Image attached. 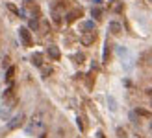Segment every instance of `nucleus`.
I'll return each instance as SVG.
<instances>
[{
	"label": "nucleus",
	"mask_w": 152,
	"mask_h": 138,
	"mask_svg": "<svg viewBox=\"0 0 152 138\" xmlns=\"http://www.w3.org/2000/svg\"><path fill=\"white\" fill-rule=\"evenodd\" d=\"M19 37H21V41H22V44L24 46H32L33 44V39H32V33H30V30L28 28H21L19 30Z\"/></svg>",
	"instance_id": "nucleus-1"
},
{
	"label": "nucleus",
	"mask_w": 152,
	"mask_h": 138,
	"mask_svg": "<svg viewBox=\"0 0 152 138\" xmlns=\"http://www.w3.org/2000/svg\"><path fill=\"white\" fill-rule=\"evenodd\" d=\"M24 120H26L24 114H17V116L11 118V121L7 123V129H9V131H13V129H19L21 125H24Z\"/></svg>",
	"instance_id": "nucleus-2"
},
{
	"label": "nucleus",
	"mask_w": 152,
	"mask_h": 138,
	"mask_svg": "<svg viewBox=\"0 0 152 138\" xmlns=\"http://www.w3.org/2000/svg\"><path fill=\"white\" fill-rule=\"evenodd\" d=\"M80 41H82L84 46H91L93 42L96 41V33H95V31H84V35L80 37Z\"/></svg>",
	"instance_id": "nucleus-3"
},
{
	"label": "nucleus",
	"mask_w": 152,
	"mask_h": 138,
	"mask_svg": "<svg viewBox=\"0 0 152 138\" xmlns=\"http://www.w3.org/2000/svg\"><path fill=\"white\" fill-rule=\"evenodd\" d=\"M46 55H48L52 61H60L61 59V52H60L58 46H48V48H46Z\"/></svg>",
	"instance_id": "nucleus-4"
},
{
	"label": "nucleus",
	"mask_w": 152,
	"mask_h": 138,
	"mask_svg": "<svg viewBox=\"0 0 152 138\" xmlns=\"http://www.w3.org/2000/svg\"><path fill=\"white\" fill-rule=\"evenodd\" d=\"M78 17H82V9H72V11H69V13H67V22H69V24H72Z\"/></svg>",
	"instance_id": "nucleus-5"
},
{
	"label": "nucleus",
	"mask_w": 152,
	"mask_h": 138,
	"mask_svg": "<svg viewBox=\"0 0 152 138\" xmlns=\"http://www.w3.org/2000/svg\"><path fill=\"white\" fill-rule=\"evenodd\" d=\"M108 28H110V31H111L113 35H119L121 31H123V26H121V22H117V20H111Z\"/></svg>",
	"instance_id": "nucleus-6"
},
{
	"label": "nucleus",
	"mask_w": 152,
	"mask_h": 138,
	"mask_svg": "<svg viewBox=\"0 0 152 138\" xmlns=\"http://www.w3.org/2000/svg\"><path fill=\"white\" fill-rule=\"evenodd\" d=\"M32 65L33 66H37V68H41V66H43V53H33L32 55Z\"/></svg>",
	"instance_id": "nucleus-7"
},
{
	"label": "nucleus",
	"mask_w": 152,
	"mask_h": 138,
	"mask_svg": "<svg viewBox=\"0 0 152 138\" xmlns=\"http://www.w3.org/2000/svg\"><path fill=\"white\" fill-rule=\"evenodd\" d=\"M15 94V83L9 81V86L6 88V92H4V100H7V98H11Z\"/></svg>",
	"instance_id": "nucleus-8"
},
{
	"label": "nucleus",
	"mask_w": 152,
	"mask_h": 138,
	"mask_svg": "<svg viewBox=\"0 0 152 138\" xmlns=\"http://www.w3.org/2000/svg\"><path fill=\"white\" fill-rule=\"evenodd\" d=\"M135 114H137V116H141V118H150V120H152V112H149L147 109H141V107L135 109Z\"/></svg>",
	"instance_id": "nucleus-9"
},
{
	"label": "nucleus",
	"mask_w": 152,
	"mask_h": 138,
	"mask_svg": "<svg viewBox=\"0 0 152 138\" xmlns=\"http://www.w3.org/2000/svg\"><path fill=\"white\" fill-rule=\"evenodd\" d=\"M13 77H15V66H7V72H6V81L9 83V81H13Z\"/></svg>",
	"instance_id": "nucleus-10"
},
{
	"label": "nucleus",
	"mask_w": 152,
	"mask_h": 138,
	"mask_svg": "<svg viewBox=\"0 0 152 138\" xmlns=\"http://www.w3.org/2000/svg\"><path fill=\"white\" fill-rule=\"evenodd\" d=\"M95 31V22H91V20H85L84 24H82V31Z\"/></svg>",
	"instance_id": "nucleus-11"
},
{
	"label": "nucleus",
	"mask_w": 152,
	"mask_h": 138,
	"mask_svg": "<svg viewBox=\"0 0 152 138\" xmlns=\"http://www.w3.org/2000/svg\"><path fill=\"white\" fill-rule=\"evenodd\" d=\"M102 61L108 63L110 61V42H106V46H104V53H102Z\"/></svg>",
	"instance_id": "nucleus-12"
},
{
	"label": "nucleus",
	"mask_w": 152,
	"mask_h": 138,
	"mask_svg": "<svg viewBox=\"0 0 152 138\" xmlns=\"http://www.w3.org/2000/svg\"><path fill=\"white\" fill-rule=\"evenodd\" d=\"M52 20L54 24H61V15L58 13V9H52Z\"/></svg>",
	"instance_id": "nucleus-13"
},
{
	"label": "nucleus",
	"mask_w": 152,
	"mask_h": 138,
	"mask_svg": "<svg viewBox=\"0 0 152 138\" xmlns=\"http://www.w3.org/2000/svg\"><path fill=\"white\" fill-rule=\"evenodd\" d=\"M91 15H93V18H100V17H102V9H100V7H93Z\"/></svg>",
	"instance_id": "nucleus-14"
},
{
	"label": "nucleus",
	"mask_w": 152,
	"mask_h": 138,
	"mask_svg": "<svg viewBox=\"0 0 152 138\" xmlns=\"http://www.w3.org/2000/svg\"><path fill=\"white\" fill-rule=\"evenodd\" d=\"M6 6H7V9H9V11H11V13H15V15H17V17H21V11H19V9H17V7H15V6H13V4H11V2H7V4H6Z\"/></svg>",
	"instance_id": "nucleus-15"
},
{
	"label": "nucleus",
	"mask_w": 152,
	"mask_h": 138,
	"mask_svg": "<svg viewBox=\"0 0 152 138\" xmlns=\"http://www.w3.org/2000/svg\"><path fill=\"white\" fill-rule=\"evenodd\" d=\"M30 28H32V30H37V28H39V20H37V18H32V20H30Z\"/></svg>",
	"instance_id": "nucleus-16"
},
{
	"label": "nucleus",
	"mask_w": 152,
	"mask_h": 138,
	"mask_svg": "<svg viewBox=\"0 0 152 138\" xmlns=\"http://www.w3.org/2000/svg\"><path fill=\"white\" fill-rule=\"evenodd\" d=\"M50 74H52V68H48V66H46V68H43V77H48Z\"/></svg>",
	"instance_id": "nucleus-17"
},
{
	"label": "nucleus",
	"mask_w": 152,
	"mask_h": 138,
	"mask_svg": "<svg viewBox=\"0 0 152 138\" xmlns=\"http://www.w3.org/2000/svg\"><path fill=\"white\" fill-rule=\"evenodd\" d=\"M87 86L89 88L93 86V74H87Z\"/></svg>",
	"instance_id": "nucleus-18"
},
{
	"label": "nucleus",
	"mask_w": 152,
	"mask_h": 138,
	"mask_svg": "<svg viewBox=\"0 0 152 138\" xmlns=\"http://www.w3.org/2000/svg\"><path fill=\"white\" fill-rule=\"evenodd\" d=\"M117 133H119V136H121V138H126V135H124V129H123V127L117 129Z\"/></svg>",
	"instance_id": "nucleus-19"
},
{
	"label": "nucleus",
	"mask_w": 152,
	"mask_h": 138,
	"mask_svg": "<svg viewBox=\"0 0 152 138\" xmlns=\"http://www.w3.org/2000/svg\"><path fill=\"white\" fill-rule=\"evenodd\" d=\"M2 66H4V68H7V66H9V57H4V63H2Z\"/></svg>",
	"instance_id": "nucleus-20"
},
{
	"label": "nucleus",
	"mask_w": 152,
	"mask_h": 138,
	"mask_svg": "<svg viewBox=\"0 0 152 138\" xmlns=\"http://www.w3.org/2000/svg\"><path fill=\"white\" fill-rule=\"evenodd\" d=\"M74 59H76V63H84V55H82V53H78Z\"/></svg>",
	"instance_id": "nucleus-21"
},
{
	"label": "nucleus",
	"mask_w": 152,
	"mask_h": 138,
	"mask_svg": "<svg viewBox=\"0 0 152 138\" xmlns=\"http://www.w3.org/2000/svg\"><path fill=\"white\" fill-rule=\"evenodd\" d=\"M78 127H80V131H84V123H82V118H78Z\"/></svg>",
	"instance_id": "nucleus-22"
},
{
	"label": "nucleus",
	"mask_w": 152,
	"mask_h": 138,
	"mask_svg": "<svg viewBox=\"0 0 152 138\" xmlns=\"http://www.w3.org/2000/svg\"><path fill=\"white\" fill-rule=\"evenodd\" d=\"M147 94H149V96H152V88H149V90H147Z\"/></svg>",
	"instance_id": "nucleus-23"
},
{
	"label": "nucleus",
	"mask_w": 152,
	"mask_h": 138,
	"mask_svg": "<svg viewBox=\"0 0 152 138\" xmlns=\"http://www.w3.org/2000/svg\"><path fill=\"white\" fill-rule=\"evenodd\" d=\"M98 138H104V133H100V131H98Z\"/></svg>",
	"instance_id": "nucleus-24"
},
{
	"label": "nucleus",
	"mask_w": 152,
	"mask_h": 138,
	"mask_svg": "<svg viewBox=\"0 0 152 138\" xmlns=\"http://www.w3.org/2000/svg\"><path fill=\"white\" fill-rule=\"evenodd\" d=\"M149 2H152V0H149Z\"/></svg>",
	"instance_id": "nucleus-25"
}]
</instances>
